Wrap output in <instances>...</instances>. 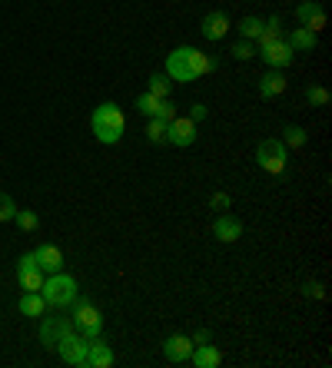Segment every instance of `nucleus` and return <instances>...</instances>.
<instances>
[{"instance_id": "f257e3e1", "label": "nucleus", "mask_w": 332, "mask_h": 368, "mask_svg": "<svg viewBox=\"0 0 332 368\" xmlns=\"http://www.w3.org/2000/svg\"><path fill=\"white\" fill-rule=\"evenodd\" d=\"M90 127H93V136L100 140V143H120V136H123V127H127V120H123V109L116 107V103H100V107L93 109V116H90Z\"/></svg>"}, {"instance_id": "f03ea898", "label": "nucleus", "mask_w": 332, "mask_h": 368, "mask_svg": "<svg viewBox=\"0 0 332 368\" xmlns=\"http://www.w3.org/2000/svg\"><path fill=\"white\" fill-rule=\"evenodd\" d=\"M40 295L47 299V305L66 308V305H73V299H77V282H73V276H66V272H53V276H47Z\"/></svg>"}, {"instance_id": "7ed1b4c3", "label": "nucleus", "mask_w": 332, "mask_h": 368, "mask_svg": "<svg viewBox=\"0 0 332 368\" xmlns=\"http://www.w3.org/2000/svg\"><path fill=\"white\" fill-rule=\"evenodd\" d=\"M256 163H259V170H266L269 176H283L286 173V143L283 140H263L259 146H256Z\"/></svg>"}, {"instance_id": "20e7f679", "label": "nucleus", "mask_w": 332, "mask_h": 368, "mask_svg": "<svg viewBox=\"0 0 332 368\" xmlns=\"http://www.w3.org/2000/svg\"><path fill=\"white\" fill-rule=\"evenodd\" d=\"M73 328H77L84 339H97V335H100L103 315H100V308L90 302V299H73Z\"/></svg>"}, {"instance_id": "39448f33", "label": "nucleus", "mask_w": 332, "mask_h": 368, "mask_svg": "<svg viewBox=\"0 0 332 368\" xmlns=\"http://www.w3.org/2000/svg\"><path fill=\"white\" fill-rule=\"evenodd\" d=\"M57 352H60V358H64L66 365H77V368H87V348H90V339H84L80 332H64L60 339H57Z\"/></svg>"}, {"instance_id": "423d86ee", "label": "nucleus", "mask_w": 332, "mask_h": 368, "mask_svg": "<svg viewBox=\"0 0 332 368\" xmlns=\"http://www.w3.org/2000/svg\"><path fill=\"white\" fill-rule=\"evenodd\" d=\"M190 53H193V47H177V50L166 57V77H170V80H177V83H193Z\"/></svg>"}, {"instance_id": "0eeeda50", "label": "nucleus", "mask_w": 332, "mask_h": 368, "mask_svg": "<svg viewBox=\"0 0 332 368\" xmlns=\"http://www.w3.org/2000/svg\"><path fill=\"white\" fill-rule=\"evenodd\" d=\"M166 143L173 146H193L196 143V123L190 116H177L166 123Z\"/></svg>"}, {"instance_id": "6e6552de", "label": "nucleus", "mask_w": 332, "mask_h": 368, "mask_svg": "<svg viewBox=\"0 0 332 368\" xmlns=\"http://www.w3.org/2000/svg\"><path fill=\"white\" fill-rule=\"evenodd\" d=\"M259 57H263L266 64L272 66V70H283V66L292 64V57H296V50L289 47V40L283 37V40H272V44L259 47Z\"/></svg>"}, {"instance_id": "1a4fd4ad", "label": "nucleus", "mask_w": 332, "mask_h": 368, "mask_svg": "<svg viewBox=\"0 0 332 368\" xmlns=\"http://www.w3.org/2000/svg\"><path fill=\"white\" fill-rule=\"evenodd\" d=\"M296 17H299V23H303L306 30H312L316 37H319V30L326 27V10H322V3H319V0H306V3H299V7H296Z\"/></svg>"}, {"instance_id": "9d476101", "label": "nucleus", "mask_w": 332, "mask_h": 368, "mask_svg": "<svg viewBox=\"0 0 332 368\" xmlns=\"http://www.w3.org/2000/svg\"><path fill=\"white\" fill-rule=\"evenodd\" d=\"M163 355H166V362H173V365L190 362V355H193V342H190V335H170V339L163 342Z\"/></svg>"}, {"instance_id": "9b49d317", "label": "nucleus", "mask_w": 332, "mask_h": 368, "mask_svg": "<svg viewBox=\"0 0 332 368\" xmlns=\"http://www.w3.org/2000/svg\"><path fill=\"white\" fill-rule=\"evenodd\" d=\"M229 27H233V23H229V17H226L222 10H213V14H206V17H203V23H199L203 37H206V40H213V44H216V40H222V37L229 34Z\"/></svg>"}, {"instance_id": "f8f14e48", "label": "nucleus", "mask_w": 332, "mask_h": 368, "mask_svg": "<svg viewBox=\"0 0 332 368\" xmlns=\"http://www.w3.org/2000/svg\"><path fill=\"white\" fill-rule=\"evenodd\" d=\"M34 259H37V269L47 272V276L64 272V252H60L57 246H40V249H34Z\"/></svg>"}, {"instance_id": "ddd939ff", "label": "nucleus", "mask_w": 332, "mask_h": 368, "mask_svg": "<svg viewBox=\"0 0 332 368\" xmlns=\"http://www.w3.org/2000/svg\"><path fill=\"white\" fill-rule=\"evenodd\" d=\"M213 236L220 239V242H236V239L243 236V222L233 213H220L216 222H213Z\"/></svg>"}, {"instance_id": "4468645a", "label": "nucleus", "mask_w": 332, "mask_h": 368, "mask_svg": "<svg viewBox=\"0 0 332 368\" xmlns=\"http://www.w3.org/2000/svg\"><path fill=\"white\" fill-rule=\"evenodd\" d=\"M116 358H113V348L97 335L90 339V348H87V368H110Z\"/></svg>"}, {"instance_id": "2eb2a0df", "label": "nucleus", "mask_w": 332, "mask_h": 368, "mask_svg": "<svg viewBox=\"0 0 332 368\" xmlns=\"http://www.w3.org/2000/svg\"><path fill=\"white\" fill-rule=\"evenodd\" d=\"M279 93H286V73L283 70H269L266 77H259V96L263 100H276Z\"/></svg>"}, {"instance_id": "dca6fc26", "label": "nucleus", "mask_w": 332, "mask_h": 368, "mask_svg": "<svg viewBox=\"0 0 332 368\" xmlns=\"http://www.w3.org/2000/svg\"><path fill=\"white\" fill-rule=\"evenodd\" d=\"M190 362H193L196 368H216L222 362V352L216 345H209V342H206V345H193Z\"/></svg>"}, {"instance_id": "f3484780", "label": "nucleus", "mask_w": 332, "mask_h": 368, "mask_svg": "<svg viewBox=\"0 0 332 368\" xmlns=\"http://www.w3.org/2000/svg\"><path fill=\"white\" fill-rule=\"evenodd\" d=\"M70 328H73L70 319H44V325H40V342L44 345H57V339L64 332H70Z\"/></svg>"}, {"instance_id": "a211bd4d", "label": "nucleus", "mask_w": 332, "mask_h": 368, "mask_svg": "<svg viewBox=\"0 0 332 368\" xmlns=\"http://www.w3.org/2000/svg\"><path fill=\"white\" fill-rule=\"evenodd\" d=\"M17 279H21L23 292H40L47 282V272H40L37 265H23V269H17Z\"/></svg>"}, {"instance_id": "6ab92c4d", "label": "nucleus", "mask_w": 332, "mask_h": 368, "mask_svg": "<svg viewBox=\"0 0 332 368\" xmlns=\"http://www.w3.org/2000/svg\"><path fill=\"white\" fill-rule=\"evenodd\" d=\"M21 312L30 319H44L47 315V299L40 292H23L21 295Z\"/></svg>"}, {"instance_id": "aec40b11", "label": "nucleus", "mask_w": 332, "mask_h": 368, "mask_svg": "<svg viewBox=\"0 0 332 368\" xmlns=\"http://www.w3.org/2000/svg\"><path fill=\"white\" fill-rule=\"evenodd\" d=\"M216 60H213V57H206V53H203V50H196V47H193V53H190V73H193V80H196V77H203V73H209V70H216Z\"/></svg>"}, {"instance_id": "412c9836", "label": "nucleus", "mask_w": 332, "mask_h": 368, "mask_svg": "<svg viewBox=\"0 0 332 368\" xmlns=\"http://www.w3.org/2000/svg\"><path fill=\"white\" fill-rule=\"evenodd\" d=\"M316 44H319V37H316L312 30H306V27H296V30L289 34V47H292V50H316Z\"/></svg>"}, {"instance_id": "4be33fe9", "label": "nucleus", "mask_w": 332, "mask_h": 368, "mask_svg": "<svg viewBox=\"0 0 332 368\" xmlns=\"http://www.w3.org/2000/svg\"><path fill=\"white\" fill-rule=\"evenodd\" d=\"M286 34H283V21L279 17H269V21L263 23V34H259V47L272 44V40H283Z\"/></svg>"}, {"instance_id": "5701e85b", "label": "nucleus", "mask_w": 332, "mask_h": 368, "mask_svg": "<svg viewBox=\"0 0 332 368\" xmlns=\"http://www.w3.org/2000/svg\"><path fill=\"white\" fill-rule=\"evenodd\" d=\"M146 93H153V96H159V100H166L170 93H173V80L166 77V73H153L150 77V90Z\"/></svg>"}, {"instance_id": "b1692460", "label": "nucleus", "mask_w": 332, "mask_h": 368, "mask_svg": "<svg viewBox=\"0 0 332 368\" xmlns=\"http://www.w3.org/2000/svg\"><path fill=\"white\" fill-rule=\"evenodd\" d=\"M263 23L266 21H259V17H243L236 30L243 34V40H259V34H263Z\"/></svg>"}, {"instance_id": "393cba45", "label": "nucleus", "mask_w": 332, "mask_h": 368, "mask_svg": "<svg viewBox=\"0 0 332 368\" xmlns=\"http://www.w3.org/2000/svg\"><path fill=\"white\" fill-rule=\"evenodd\" d=\"M146 140H150L153 146H163V143H166V123L156 120V116H150V123H146Z\"/></svg>"}, {"instance_id": "a878e982", "label": "nucleus", "mask_w": 332, "mask_h": 368, "mask_svg": "<svg viewBox=\"0 0 332 368\" xmlns=\"http://www.w3.org/2000/svg\"><path fill=\"white\" fill-rule=\"evenodd\" d=\"M14 222L21 226L23 233H34V229L40 226V216H37V213H30V209H17V213H14Z\"/></svg>"}, {"instance_id": "bb28decb", "label": "nucleus", "mask_w": 332, "mask_h": 368, "mask_svg": "<svg viewBox=\"0 0 332 368\" xmlns=\"http://www.w3.org/2000/svg\"><path fill=\"white\" fill-rule=\"evenodd\" d=\"M133 107L140 109L143 116H156V109H159V96H153V93H143V96H136V103Z\"/></svg>"}, {"instance_id": "cd10ccee", "label": "nucleus", "mask_w": 332, "mask_h": 368, "mask_svg": "<svg viewBox=\"0 0 332 368\" xmlns=\"http://www.w3.org/2000/svg\"><path fill=\"white\" fill-rule=\"evenodd\" d=\"M286 136H283V143H286V146H292V150H303V146H306V130H303V127H286Z\"/></svg>"}, {"instance_id": "c85d7f7f", "label": "nucleus", "mask_w": 332, "mask_h": 368, "mask_svg": "<svg viewBox=\"0 0 332 368\" xmlns=\"http://www.w3.org/2000/svg\"><path fill=\"white\" fill-rule=\"evenodd\" d=\"M306 100L312 107H329V90L326 87H306Z\"/></svg>"}, {"instance_id": "c756f323", "label": "nucleus", "mask_w": 332, "mask_h": 368, "mask_svg": "<svg viewBox=\"0 0 332 368\" xmlns=\"http://www.w3.org/2000/svg\"><path fill=\"white\" fill-rule=\"evenodd\" d=\"M177 103L166 96V100H159V109H156V120H163V123H170V120H177Z\"/></svg>"}, {"instance_id": "7c9ffc66", "label": "nucleus", "mask_w": 332, "mask_h": 368, "mask_svg": "<svg viewBox=\"0 0 332 368\" xmlns=\"http://www.w3.org/2000/svg\"><path fill=\"white\" fill-rule=\"evenodd\" d=\"M256 53H259V50L253 47V40H240V44L233 47V57H236V60H253Z\"/></svg>"}, {"instance_id": "2f4dec72", "label": "nucleus", "mask_w": 332, "mask_h": 368, "mask_svg": "<svg viewBox=\"0 0 332 368\" xmlns=\"http://www.w3.org/2000/svg\"><path fill=\"white\" fill-rule=\"evenodd\" d=\"M14 213H17V202H14L7 193H0V222H10Z\"/></svg>"}, {"instance_id": "473e14b6", "label": "nucleus", "mask_w": 332, "mask_h": 368, "mask_svg": "<svg viewBox=\"0 0 332 368\" xmlns=\"http://www.w3.org/2000/svg\"><path fill=\"white\" fill-rule=\"evenodd\" d=\"M209 206H213L216 213H226V209H229L233 202H229V196H226V193H216L213 199H209Z\"/></svg>"}, {"instance_id": "72a5a7b5", "label": "nucleus", "mask_w": 332, "mask_h": 368, "mask_svg": "<svg viewBox=\"0 0 332 368\" xmlns=\"http://www.w3.org/2000/svg\"><path fill=\"white\" fill-rule=\"evenodd\" d=\"M303 292H306L309 299H326V289H322L319 282H306V285H303Z\"/></svg>"}, {"instance_id": "f704fd0d", "label": "nucleus", "mask_w": 332, "mask_h": 368, "mask_svg": "<svg viewBox=\"0 0 332 368\" xmlns=\"http://www.w3.org/2000/svg\"><path fill=\"white\" fill-rule=\"evenodd\" d=\"M190 342H193V345H206V342H213V335H209V328H199Z\"/></svg>"}, {"instance_id": "c9c22d12", "label": "nucleus", "mask_w": 332, "mask_h": 368, "mask_svg": "<svg viewBox=\"0 0 332 368\" xmlns=\"http://www.w3.org/2000/svg\"><path fill=\"white\" fill-rule=\"evenodd\" d=\"M190 120H193V123L206 120V107H203V103H193V109H190Z\"/></svg>"}]
</instances>
